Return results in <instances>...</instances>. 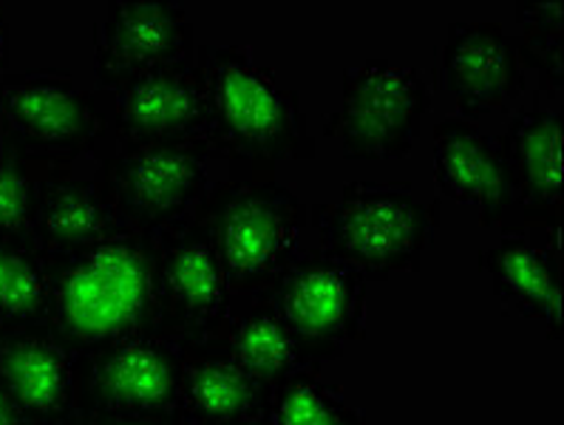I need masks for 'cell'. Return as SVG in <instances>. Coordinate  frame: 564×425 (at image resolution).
Segmentation results:
<instances>
[{"instance_id":"6da1fadb","label":"cell","mask_w":564,"mask_h":425,"mask_svg":"<svg viewBox=\"0 0 564 425\" xmlns=\"http://www.w3.org/2000/svg\"><path fill=\"white\" fill-rule=\"evenodd\" d=\"M205 142L227 173L272 176L284 160H315V137L295 88L281 86L241 43L199 46Z\"/></svg>"},{"instance_id":"7a4b0ae2","label":"cell","mask_w":564,"mask_h":425,"mask_svg":"<svg viewBox=\"0 0 564 425\" xmlns=\"http://www.w3.org/2000/svg\"><path fill=\"white\" fill-rule=\"evenodd\" d=\"M52 304L46 329L72 358L153 333V236L122 227L91 247L46 255Z\"/></svg>"},{"instance_id":"3957f363","label":"cell","mask_w":564,"mask_h":425,"mask_svg":"<svg viewBox=\"0 0 564 425\" xmlns=\"http://www.w3.org/2000/svg\"><path fill=\"white\" fill-rule=\"evenodd\" d=\"M193 216L210 230L232 306L267 301L304 253L310 205L275 176L227 173Z\"/></svg>"},{"instance_id":"277c9868","label":"cell","mask_w":564,"mask_h":425,"mask_svg":"<svg viewBox=\"0 0 564 425\" xmlns=\"http://www.w3.org/2000/svg\"><path fill=\"white\" fill-rule=\"evenodd\" d=\"M318 247L352 264L369 284L417 273L440 227V201L420 199L409 182H349L335 201L310 207Z\"/></svg>"},{"instance_id":"5b68a950","label":"cell","mask_w":564,"mask_h":425,"mask_svg":"<svg viewBox=\"0 0 564 425\" xmlns=\"http://www.w3.org/2000/svg\"><path fill=\"white\" fill-rule=\"evenodd\" d=\"M0 145L54 173H72L74 162L111 151L106 111L97 86L86 88L63 68L0 77Z\"/></svg>"},{"instance_id":"8992f818","label":"cell","mask_w":564,"mask_h":425,"mask_svg":"<svg viewBox=\"0 0 564 425\" xmlns=\"http://www.w3.org/2000/svg\"><path fill=\"white\" fill-rule=\"evenodd\" d=\"M432 106V88L417 66L364 61L340 74V102L324 137L355 162L405 160Z\"/></svg>"},{"instance_id":"52a82bcc","label":"cell","mask_w":564,"mask_h":425,"mask_svg":"<svg viewBox=\"0 0 564 425\" xmlns=\"http://www.w3.org/2000/svg\"><path fill=\"white\" fill-rule=\"evenodd\" d=\"M213 162L205 140L117 145L94 176L122 225L156 236L199 207L213 187Z\"/></svg>"},{"instance_id":"ba28073f","label":"cell","mask_w":564,"mask_h":425,"mask_svg":"<svg viewBox=\"0 0 564 425\" xmlns=\"http://www.w3.org/2000/svg\"><path fill=\"white\" fill-rule=\"evenodd\" d=\"M230 309L225 266L193 212L153 236V333L173 346L216 338Z\"/></svg>"},{"instance_id":"9c48e42d","label":"cell","mask_w":564,"mask_h":425,"mask_svg":"<svg viewBox=\"0 0 564 425\" xmlns=\"http://www.w3.org/2000/svg\"><path fill=\"white\" fill-rule=\"evenodd\" d=\"M180 349L137 333L74 358V405L83 417L173 412L180 403Z\"/></svg>"},{"instance_id":"30bf717a","label":"cell","mask_w":564,"mask_h":425,"mask_svg":"<svg viewBox=\"0 0 564 425\" xmlns=\"http://www.w3.org/2000/svg\"><path fill=\"white\" fill-rule=\"evenodd\" d=\"M508 173L513 207L502 233H522L536 244L562 250L564 219V113L531 106L511 117L497 137Z\"/></svg>"},{"instance_id":"8fae6325","label":"cell","mask_w":564,"mask_h":425,"mask_svg":"<svg viewBox=\"0 0 564 425\" xmlns=\"http://www.w3.org/2000/svg\"><path fill=\"white\" fill-rule=\"evenodd\" d=\"M111 148L205 140L207 102L199 52L193 61L151 68L100 88Z\"/></svg>"},{"instance_id":"7c38bea8","label":"cell","mask_w":564,"mask_h":425,"mask_svg":"<svg viewBox=\"0 0 564 425\" xmlns=\"http://www.w3.org/2000/svg\"><path fill=\"white\" fill-rule=\"evenodd\" d=\"M434 80L454 100L457 117L479 122L508 111L524 94L528 74L502 23L454 21L434 48Z\"/></svg>"},{"instance_id":"4fadbf2b","label":"cell","mask_w":564,"mask_h":425,"mask_svg":"<svg viewBox=\"0 0 564 425\" xmlns=\"http://www.w3.org/2000/svg\"><path fill=\"white\" fill-rule=\"evenodd\" d=\"M196 52L193 23L176 0H111L94 26V77L100 88L193 61Z\"/></svg>"},{"instance_id":"5bb4252c","label":"cell","mask_w":564,"mask_h":425,"mask_svg":"<svg viewBox=\"0 0 564 425\" xmlns=\"http://www.w3.org/2000/svg\"><path fill=\"white\" fill-rule=\"evenodd\" d=\"M267 301L306 338L335 346L366 340L369 281L321 247L304 250Z\"/></svg>"},{"instance_id":"9a60e30c","label":"cell","mask_w":564,"mask_h":425,"mask_svg":"<svg viewBox=\"0 0 564 425\" xmlns=\"http://www.w3.org/2000/svg\"><path fill=\"white\" fill-rule=\"evenodd\" d=\"M434 185L443 196L471 205L482 227H502L511 216V173L497 140L479 131L477 122L445 117L432 128Z\"/></svg>"},{"instance_id":"2e32d148","label":"cell","mask_w":564,"mask_h":425,"mask_svg":"<svg viewBox=\"0 0 564 425\" xmlns=\"http://www.w3.org/2000/svg\"><path fill=\"white\" fill-rule=\"evenodd\" d=\"M0 383L32 425H68L74 405V358L46 326L0 333Z\"/></svg>"},{"instance_id":"e0dca14e","label":"cell","mask_w":564,"mask_h":425,"mask_svg":"<svg viewBox=\"0 0 564 425\" xmlns=\"http://www.w3.org/2000/svg\"><path fill=\"white\" fill-rule=\"evenodd\" d=\"M216 340L241 369L270 389L299 372H321V366L344 355V346L295 333L272 309L270 301H247L232 306Z\"/></svg>"},{"instance_id":"ac0fdd59","label":"cell","mask_w":564,"mask_h":425,"mask_svg":"<svg viewBox=\"0 0 564 425\" xmlns=\"http://www.w3.org/2000/svg\"><path fill=\"white\" fill-rule=\"evenodd\" d=\"M505 309L544 326L547 340L562 338V250L536 244L522 233H502L477 255Z\"/></svg>"},{"instance_id":"d6986e66","label":"cell","mask_w":564,"mask_h":425,"mask_svg":"<svg viewBox=\"0 0 564 425\" xmlns=\"http://www.w3.org/2000/svg\"><path fill=\"white\" fill-rule=\"evenodd\" d=\"M182 385L176 412L191 425H227L261 417L272 389L241 369L216 338L176 346Z\"/></svg>"},{"instance_id":"ffe728a7","label":"cell","mask_w":564,"mask_h":425,"mask_svg":"<svg viewBox=\"0 0 564 425\" xmlns=\"http://www.w3.org/2000/svg\"><path fill=\"white\" fill-rule=\"evenodd\" d=\"M122 227L97 176L63 173L43 182L29 236L46 255H61L97 244Z\"/></svg>"},{"instance_id":"44dd1931","label":"cell","mask_w":564,"mask_h":425,"mask_svg":"<svg viewBox=\"0 0 564 425\" xmlns=\"http://www.w3.org/2000/svg\"><path fill=\"white\" fill-rule=\"evenodd\" d=\"M52 304L48 259L32 236L0 241V333L46 326Z\"/></svg>"},{"instance_id":"7402d4cb","label":"cell","mask_w":564,"mask_h":425,"mask_svg":"<svg viewBox=\"0 0 564 425\" xmlns=\"http://www.w3.org/2000/svg\"><path fill=\"white\" fill-rule=\"evenodd\" d=\"M517 41L524 74H536L539 97L562 100L564 91V7L556 0H519Z\"/></svg>"},{"instance_id":"603a6c76","label":"cell","mask_w":564,"mask_h":425,"mask_svg":"<svg viewBox=\"0 0 564 425\" xmlns=\"http://www.w3.org/2000/svg\"><path fill=\"white\" fill-rule=\"evenodd\" d=\"M264 419L270 425H366L364 412L324 383L321 372H299L272 385Z\"/></svg>"},{"instance_id":"cb8c5ba5","label":"cell","mask_w":564,"mask_h":425,"mask_svg":"<svg viewBox=\"0 0 564 425\" xmlns=\"http://www.w3.org/2000/svg\"><path fill=\"white\" fill-rule=\"evenodd\" d=\"M63 176L37 162L26 160L12 148L0 145V241L23 239L32 233L37 196L43 182Z\"/></svg>"},{"instance_id":"d4e9b609","label":"cell","mask_w":564,"mask_h":425,"mask_svg":"<svg viewBox=\"0 0 564 425\" xmlns=\"http://www.w3.org/2000/svg\"><path fill=\"white\" fill-rule=\"evenodd\" d=\"M68 425H191L176 408L173 412H145V414H102V417H77Z\"/></svg>"},{"instance_id":"484cf974","label":"cell","mask_w":564,"mask_h":425,"mask_svg":"<svg viewBox=\"0 0 564 425\" xmlns=\"http://www.w3.org/2000/svg\"><path fill=\"white\" fill-rule=\"evenodd\" d=\"M0 425H32L26 417H23V412L18 408L12 394L3 389V383H0Z\"/></svg>"},{"instance_id":"4316f807","label":"cell","mask_w":564,"mask_h":425,"mask_svg":"<svg viewBox=\"0 0 564 425\" xmlns=\"http://www.w3.org/2000/svg\"><path fill=\"white\" fill-rule=\"evenodd\" d=\"M7 63H9V26H7V18H3V9H0V77H3Z\"/></svg>"},{"instance_id":"83f0119b","label":"cell","mask_w":564,"mask_h":425,"mask_svg":"<svg viewBox=\"0 0 564 425\" xmlns=\"http://www.w3.org/2000/svg\"><path fill=\"white\" fill-rule=\"evenodd\" d=\"M227 425H270L264 419V414L261 417H252V419H239V423H227Z\"/></svg>"}]
</instances>
